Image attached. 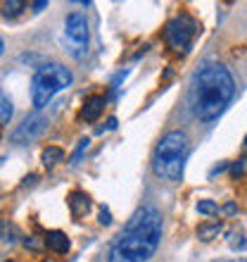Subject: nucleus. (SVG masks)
<instances>
[{
    "instance_id": "nucleus-4",
    "label": "nucleus",
    "mask_w": 247,
    "mask_h": 262,
    "mask_svg": "<svg viewBox=\"0 0 247 262\" xmlns=\"http://www.w3.org/2000/svg\"><path fill=\"white\" fill-rule=\"evenodd\" d=\"M71 72L60 62H50L36 69L34 79H31V103L36 110H43L53 98L64 91L71 83Z\"/></svg>"
},
{
    "instance_id": "nucleus-9",
    "label": "nucleus",
    "mask_w": 247,
    "mask_h": 262,
    "mask_svg": "<svg viewBox=\"0 0 247 262\" xmlns=\"http://www.w3.org/2000/svg\"><path fill=\"white\" fill-rule=\"evenodd\" d=\"M105 105H107L105 96H90V98H86V103H83V112H81V117L86 119V122H95V119H100V115H103Z\"/></svg>"
},
{
    "instance_id": "nucleus-2",
    "label": "nucleus",
    "mask_w": 247,
    "mask_h": 262,
    "mask_svg": "<svg viewBox=\"0 0 247 262\" xmlns=\"http://www.w3.org/2000/svg\"><path fill=\"white\" fill-rule=\"evenodd\" d=\"M235 96V81L224 64H207L195 74L190 86L192 115L202 122H212L226 110Z\"/></svg>"
},
{
    "instance_id": "nucleus-24",
    "label": "nucleus",
    "mask_w": 247,
    "mask_h": 262,
    "mask_svg": "<svg viewBox=\"0 0 247 262\" xmlns=\"http://www.w3.org/2000/svg\"><path fill=\"white\" fill-rule=\"evenodd\" d=\"M107 129H117V119H114V117H110V119H107Z\"/></svg>"
},
{
    "instance_id": "nucleus-3",
    "label": "nucleus",
    "mask_w": 247,
    "mask_h": 262,
    "mask_svg": "<svg viewBox=\"0 0 247 262\" xmlns=\"http://www.w3.org/2000/svg\"><path fill=\"white\" fill-rule=\"evenodd\" d=\"M185 152H188V136L183 131H169L157 143V150H155V160H152L155 174L169 181H181Z\"/></svg>"
},
{
    "instance_id": "nucleus-14",
    "label": "nucleus",
    "mask_w": 247,
    "mask_h": 262,
    "mask_svg": "<svg viewBox=\"0 0 247 262\" xmlns=\"http://www.w3.org/2000/svg\"><path fill=\"white\" fill-rule=\"evenodd\" d=\"M228 246L233 250H245L247 248L245 234H242V231H231V234H228Z\"/></svg>"
},
{
    "instance_id": "nucleus-26",
    "label": "nucleus",
    "mask_w": 247,
    "mask_h": 262,
    "mask_svg": "<svg viewBox=\"0 0 247 262\" xmlns=\"http://www.w3.org/2000/svg\"><path fill=\"white\" fill-rule=\"evenodd\" d=\"M3 50H5V46H3V38H0V55H3Z\"/></svg>"
},
{
    "instance_id": "nucleus-10",
    "label": "nucleus",
    "mask_w": 247,
    "mask_h": 262,
    "mask_svg": "<svg viewBox=\"0 0 247 262\" xmlns=\"http://www.w3.org/2000/svg\"><path fill=\"white\" fill-rule=\"evenodd\" d=\"M69 210H71L74 217H83V214L90 210L88 193H83V191H74V193L69 195Z\"/></svg>"
},
{
    "instance_id": "nucleus-27",
    "label": "nucleus",
    "mask_w": 247,
    "mask_h": 262,
    "mask_svg": "<svg viewBox=\"0 0 247 262\" xmlns=\"http://www.w3.org/2000/svg\"><path fill=\"white\" fill-rule=\"evenodd\" d=\"M245 145H247V136H245Z\"/></svg>"
},
{
    "instance_id": "nucleus-25",
    "label": "nucleus",
    "mask_w": 247,
    "mask_h": 262,
    "mask_svg": "<svg viewBox=\"0 0 247 262\" xmlns=\"http://www.w3.org/2000/svg\"><path fill=\"white\" fill-rule=\"evenodd\" d=\"M34 181H36V174H31V177H27V179H24V186H31Z\"/></svg>"
},
{
    "instance_id": "nucleus-13",
    "label": "nucleus",
    "mask_w": 247,
    "mask_h": 262,
    "mask_svg": "<svg viewBox=\"0 0 247 262\" xmlns=\"http://www.w3.org/2000/svg\"><path fill=\"white\" fill-rule=\"evenodd\" d=\"M12 100L0 91V124H10V119H12Z\"/></svg>"
},
{
    "instance_id": "nucleus-16",
    "label": "nucleus",
    "mask_w": 247,
    "mask_h": 262,
    "mask_svg": "<svg viewBox=\"0 0 247 262\" xmlns=\"http://www.w3.org/2000/svg\"><path fill=\"white\" fill-rule=\"evenodd\" d=\"M14 236H17V227L10 224L7 220L0 222V238H3V241H14Z\"/></svg>"
},
{
    "instance_id": "nucleus-19",
    "label": "nucleus",
    "mask_w": 247,
    "mask_h": 262,
    "mask_svg": "<svg viewBox=\"0 0 247 262\" xmlns=\"http://www.w3.org/2000/svg\"><path fill=\"white\" fill-rule=\"evenodd\" d=\"M231 172H233V177H242V174L247 172V158H242V160H238L233 167H231Z\"/></svg>"
},
{
    "instance_id": "nucleus-23",
    "label": "nucleus",
    "mask_w": 247,
    "mask_h": 262,
    "mask_svg": "<svg viewBox=\"0 0 247 262\" xmlns=\"http://www.w3.org/2000/svg\"><path fill=\"white\" fill-rule=\"evenodd\" d=\"M34 12H41V10H45V7H48V3H45V0H38V3H34Z\"/></svg>"
},
{
    "instance_id": "nucleus-18",
    "label": "nucleus",
    "mask_w": 247,
    "mask_h": 262,
    "mask_svg": "<svg viewBox=\"0 0 247 262\" xmlns=\"http://www.w3.org/2000/svg\"><path fill=\"white\" fill-rule=\"evenodd\" d=\"M88 143H90L88 138H83L81 143H79V148H76V152L71 155V162H69V165H79V160H81V155H83L86 150H88Z\"/></svg>"
},
{
    "instance_id": "nucleus-6",
    "label": "nucleus",
    "mask_w": 247,
    "mask_h": 262,
    "mask_svg": "<svg viewBox=\"0 0 247 262\" xmlns=\"http://www.w3.org/2000/svg\"><path fill=\"white\" fill-rule=\"evenodd\" d=\"M197 21L192 19L190 14H176L169 24H166V41H169V46H171L174 50H188L190 48L192 38H195V34H197Z\"/></svg>"
},
{
    "instance_id": "nucleus-17",
    "label": "nucleus",
    "mask_w": 247,
    "mask_h": 262,
    "mask_svg": "<svg viewBox=\"0 0 247 262\" xmlns=\"http://www.w3.org/2000/svg\"><path fill=\"white\" fill-rule=\"evenodd\" d=\"M197 212L200 214H216L219 212V205L214 200H200L197 203Z\"/></svg>"
},
{
    "instance_id": "nucleus-22",
    "label": "nucleus",
    "mask_w": 247,
    "mask_h": 262,
    "mask_svg": "<svg viewBox=\"0 0 247 262\" xmlns=\"http://www.w3.org/2000/svg\"><path fill=\"white\" fill-rule=\"evenodd\" d=\"M221 210H224L226 214H235V210H238V207H235V203H226V205L221 207Z\"/></svg>"
},
{
    "instance_id": "nucleus-1",
    "label": "nucleus",
    "mask_w": 247,
    "mask_h": 262,
    "mask_svg": "<svg viewBox=\"0 0 247 262\" xmlns=\"http://www.w3.org/2000/svg\"><path fill=\"white\" fill-rule=\"evenodd\" d=\"M162 241V214L145 205L131 214L117 241L112 243L107 262H147Z\"/></svg>"
},
{
    "instance_id": "nucleus-28",
    "label": "nucleus",
    "mask_w": 247,
    "mask_h": 262,
    "mask_svg": "<svg viewBox=\"0 0 247 262\" xmlns=\"http://www.w3.org/2000/svg\"><path fill=\"white\" fill-rule=\"evenodd\" d=\"M0 126H3V124H0Z\"/></svg>"
},
{
    "instance_id": "nucleus-5",
    "label": "nucleus",
    "mask_w": 247,
    "mask_h": 262,
    "mask_svg": "<svg viewBox=\"0 0 247 262\" xmlns=\"http://www.w3.org/2000/svg\"><path fill=\"white\" fill-rule=\"evenodd\" d=\"M64 48L76 60H83L88 53V21L83 12H69L64 19Z\"/></svg>"
},
{
    "instance_id": "nucleus-8",
    "label": "nucleus",
    "mask_w": 247,
    "mask_h": 262,
    "mask_svg": "<svg viewBox=\"0 0 247 262\" xmlns=\"http://www.w3.org/2000/svg\"><path fill=\"white\" fill-rule=\"evenodd\" d=\"M43 246L48 250H53V253H57V255H64V253H69V248H71V243H69L67 234L64 231H48V234L43 236Z\"/></svg>"
},
{
    "instance_id": "nucleus-20",
    "label": "nucleus",
    "mask_w": 247,
    "mask_h": 262,
    "mask_svg": "<svg viewBox=\"0 0 247 262\" xmlns=\"http://www.w3.org/2000/svg\"><path fill=\"white\" fill-rule=\"evenodd\" d=\"M100 224H105V227H107V224H112V214H110V210H107V207H103V210H100Z\"/></svg>"
},
{
    "instance_id": "nucleus-11",
    "label": "nucleus",
    "mask_w": 247,
    "mask_h": 262,
    "mask_svg": "<svg viewBox=\"0 0 247 262\" xmlns=\"http://www.w3.org/2000/svg\"><path fill=\"white\" fill-rule=\"evenodd\" d=\"M224 231V224L221 222H202L197 227V238L202 243H209L214 238H219V234Z\"/></svg>"
},
{
    "instance_id": "nucleus-12",
    "label": "nucleus",
    "mask_w": 247,
    "mask_h": 262,
    "mask_svg": "<svg viewBox=\"0 0 247 262\" xmlns=\"http://www.w3.org/2000/svg\"><path fill=\"white\" fill-rule=\"evenodd\" d=\"M62 158H64V150L62 148H57V145H48L45 150H43V155H41V160H43V165L48 167H55L57 162H62Z\"/></svg>"
},
{
    "instance_id": "nucleus-15",
    "label": "nucleus",
    "mask_w": 247,
    "mask_h": 262,
    "mask_svg": "<svg viewBox=\"0 0 247 262\" xmlns=\"http://www.w3.org/2000/svg\"><path fill=\"white\" fill-rule=\"evenodd\" d=\"M24 7H27V3H21V0H10V3L3 5V14H5V17H17V14H21Z\"/></svg>"
},
{
    "instance_id": "nucleus-7",
    "label": "nucleus",
    "mask_w": 247,
    "mask_h": 262,
    "mask_svg": "<svg viewBox=\"0 0 247 262\" xmlns=\"http://www.w3.org/2000/svg\"><path fill=\"white\" fill-rule=\"evenodd\" d=\"M45 126H48V119L43 117L41 112L29 115V117L12 131V143L14 145H27V143H31V141H36V138H38L43 131H45Z\"/></svg>"
},
{
    "instance_id": "nucleus-21",
    "label": "nucleus",
    "mask_w": 247,
    "mask_h": 262,
    "mask_svg": "<svg viewBox=\"0 0 247 262\" xmlns=\"http://www.w3.org/2000/svg\"><path fill=\"white\" fill-rule=\"evenodd\" d=\"M24 246H27V248H41V243L34 241V236H29L27 241H24Z\"/></svg>"
}]
</instances>
